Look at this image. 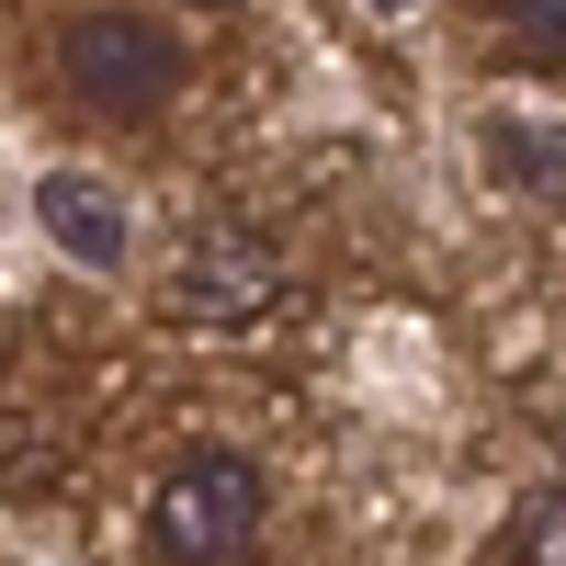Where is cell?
I'll return each instance as SVG.
<instances>
[{
  "label": "cell",
  "mask_w": 566,
  "mask_h": 566,
  "mask_svg": "<svg viewBox=\"0 0 566 566\" xmlns=\"http://www.w3.org/2000/svg\"><path fill=\"white\" fill-rule=\"evenodd\" d=\"M57 80H69V103L80 114H103V125H148L181 103V80H193V57H181V34L159 12H80L57 34Z\"/></svg>",
  "instance_id": "cell-1"
},
{
  "label": "cell",
  "mask_w": 566,
  "mask_h": 566,
  "mask_svg": "<svg viewBox=\"0 0 566 566\" xmlns=\"http://www.w3.org/2000/svg\"><path fill=\"white\" fill-rule=\"evenodd\" d=\"M261 522H272V488H261V464L227 453V442L181 453L159 476V499H148V544L170 566H250L261 555Z\"/></svg>",
  "instance_id": "cell-2"
},
{
  "label": "cell",
  "mask_w": 566,
  "mask_h": 566,
  "mask_svg": "<svg viewBox=\"0 0 566 566\" xmlns=\"http://www.w3.org/2000/svg\"><path fill=\"white\" fill-rule=\"evenodd\" d=\"M283 306V250L261 239V227H193L170 261V317L193 328H250Z\"/></svg>",
  "instance_id": "cell-3"
},
{
  "label": "cell",
  "mask_w": 566,
  "mask_h": 566,
  "mask_svg": "<svg viewBox=\"0 0 566 566\" xmlns=\"http://www.w3.org/2000/svg\"><path fill=\"white\" fill-rule=\"evenodd\" d=\"M34 227H45L80 272H125V250H136L125 205L103 193V181H80V170H45V181H34Z\"/></svg>",
  "instance_id": "cell-4"
},
{
  "label": "cell",
  "mask_w": 566,
  "mask_h": 566,
  "mask_svg": "<svg viewBox=\"0 0 566 566\" xmlns=\"http://www.w3.org/2000/svg\"><path fill=\"white\" fill-rule=\"evenodd\" d=\"M488 159L522 181V193H555V181H566V136H544L522 114H488Z\"/></svg>",
  "instance_id": "cell-5"
},
{
  "label": "cell",
  "mask_w": 566,
  "mask_h": 566,
  "mask_svg": "<svg viewBox=\"0 0 566 566\" xmlns=\"http://www.w3.org/2000/svg\"><path fill=\"white\" fill-rule=\"evenodd\" d=\"M510 566H566V488H533L510 510Z\"/></svg>",
  "instance_id": "cell-6"
},
{
  "label": "cell",
  "mask_w": 566,
  "mask_h": 566,
  "mask_svg": "<svg viewBox=\"0 0 566 566\" xmlns=\"http://www.w3.org/2000/svg\"><path fill=\"white\" fill-rule=\"evenodd\" d=\"M499 23L533 45V57H566V0H499Z\"/></svg>",
  "instance_id": "cell-7"
},
{
  "label": "cell",
  "mask_w": 566,
  "mask_h": 566,
  "mask_svg": "<svg viewBox=\"0 0 566 566\" xmlns=\"http://www.w3.org/2000/svg\"><path fill=\"white\" fill-rule=\"evenodd\" d=\"M374 12H408V0H374Z\"/></svg>",
  "instance_id": "cell-8"
},
{
  "label": "cell",
  "mask_w": 566,
  "mask_h": 566,
  "mask_svg": "<svg viewBox=\"0 0 566 566\" xmlns=\"http://www.w3.org/2000/svg\"><path fill=\"white\" fill-rule=\"evenodd\" d=\"M205 12H227V0H205Z\"/></svg>",
  "instance_id": "cell-9"
}]
</instances>
